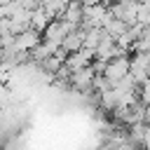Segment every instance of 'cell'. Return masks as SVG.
I'll return each instance as SVG.
<instances>
[{"label": "cell", "instance_id": "6da1fadb", "mask_svg": "<svg viewBox=\"0 0 150 150\" xmlns=\"http://www.w3.org/2000/svg\"><path fill=\"white\" fill-rule=\"evenodd\" d=\"M129 73V54H120V56H112L108 63H105V68H103V77L110 82V87L112 84H117L124 75Z\"/></svg>", "mask_w": 150, "mask_h": 150}, {"label": "cell", "instance_id": "7a4b0ae2", "mask_svg": "<svg viewBox=\"0 0 150 150\" xmlns=\"http://www.w3.org/2000/svg\"><path fill=\"white\" fill-rule=\"evenodd\" d=\"M40 40H42V33H40V30L26 28V30H21V33L14 35V45H12V47H14L16 52H28V54H30V49L38 47Z\"/></svg>", "mask_w": 150, "mask_h": 150}, {"label": "cell", "instance_id": "3957f363", "mask_svg": "<svg viewBox=\"0 0 150 150\" xmlns=\"http://www.w3.org/2000/svg\"><path fill=\"white\" fill-rule=\"evenodd\" d=\"M94 68H91V63L89 66H84V68H77V70H73L70 73V77H68V82L75 87V89H80V91H89L91 89V82H94Z\"/></svg>", "mask_w": 150, "mask_h": 150}, {"label": "cell", "instance_id": "277c9868", "mask_svg": "<svg viewBox=\"0 0 150 150\" xmlns=\"http://www.w3.org/2000/svg\"><path fill=\"white\" fill-rule=\"evenodd\" d=\"M59 19H63V21H68L70 26L77 28V26L82 23V2H77V0H68L66 7H63V14H61Z\"/></svg>", "mask_w": 150, "mask_h": 150}, {"label": "cell", "instance_id": "5b68a950", "mask_svg": "<svg viewBox=\"0 0 150 150\" xmlns=\"http://www.w3.org/2000/svg\"><path fill=\"white\" fill-rule=\"evenodd\" d=\"M82 45H84V28H80V26L73 28V30L61 40V49H66L68 54H70V52H77Z\"/></svg>", "mask_w": 150, "mask_h": 150}, {"label": "cell", "instance_id": "8992f818", "mask_svg": "<svg viewBox=\"0 0 150 150\" xmlns=\"http://www.w3.org/2000/svg\"><path fill=\"white\" fill-rule=\"evenodd\" d=\"M52 19L47 16V12L42 9V7H35V9H30V28H35V30H45V26L49 23Z\"/></svg>", "mask_w": 150, "mask_h": 150}, {"label": "cell", "instance_id": "52a82bcc", "mask_svg": "<svg viewBox=\"0 0 150 150\" xmlns=\"http://www.w3.org/2000/svg\"><path fill=\"white\" fill-rule=\"evenodd\" d=\"M138 101L145 105V103H150V75L138 84Z\"/></svg>", "mask_w": 150, "mask_h": 150}, {"label": "cell", "instance_id": "ba28073f", "mask_svg": "<svg viewBox=\"0 0 150 150\" xmlns=\"http://www.w3.org/2000/svg\"><path fill=\"white\" fill-rule=\"evenodd\" d=\"M19 2V7H23V9H35V7H40V0H16Z\"/></svg>", "mask_w": 150, "mask_h": 150}, {"label": "cell", "instance_id": "9c48e42d", "mask_svg": "<svg viewBox=\"0 0 150 150\" xmlns=\"http://www.w3.org/2000/svg\"><path fill=\"white\" fill-rule=\"evenodd\" d=\"M9 2H12V0H0V5H9Z\"/></svg>", "mask_w": 150, "mask_h": 150}]
</instances>
